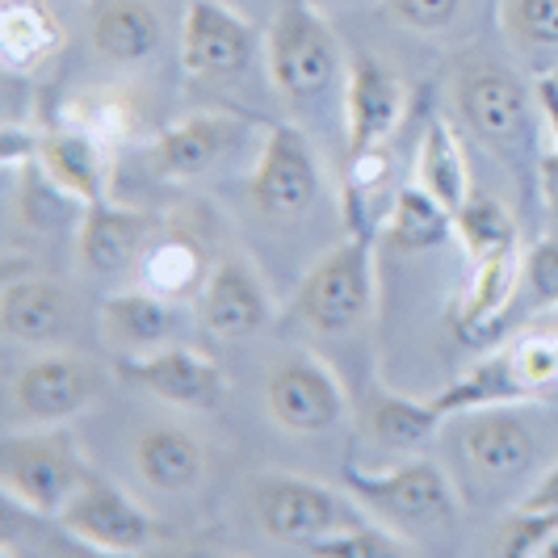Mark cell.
I'll return each mask as SVG.
<instances>
[{"label":"cell","instance_id":"35","mask_svg":"<svg viewBox=\"0 0 558 558\" xmlns=\"http://www.w3.org/2000/svg\"><path fill=\"white\" fill-rule=\"evenodd\" d=\"M521 290L530 311H558V240H542L525 252Z\"/></svg>","mask_w":558,"mask_h":558},{"label":"cell","instance_id":"27","mask_svg":"<svg viewBox=\"0 0 558 558\" xmlns=\"http://www.w3.org/2000/svg\"><path fill=\"white\" fill-rule=\"evenodd\" d=\"M453 235V215L428 190L408 185L395 194V206L383 223V244H391L399 252H424L446 244Z\"/></svg>","mask_w":558,"mask_h":558},{"label":"cell","instance_id":"5","mask_svg":"<svg viewBox=\"0 0 558 558\" xmlns=\"http://www.w3.org/2000/svg\"><path fill=\"white\" fill-rule=\"evenodd\" d=\"M265 51H269V81L294 106L324 97L340 72V43L311 0H290L281 9Z\"/></svg>","mask_w":558,"mask_h":558},{"label":"cell","instance_id":"44","mask_svg":"<svg viewBox=\"0 0 558 558\" xmlns=\"http://www.w3.org/2000/svg\"><path fill=\"white\" fill-rule=\"evenodd\" d=\"M550 324H558V315H555V319H550Z\"/></svg>","mask_w":558,"mask_h":558},{"label":"cell","instance_id":"25","mask_svg":"<svg viewBox=\"0 0 558 558\" xmlns=\"http://www.w3.org/2000/svg\"><path fill=\"white\" fill-rule=\"evenodd\" d=\"M416 185L437 197L449 215H458V210H462V202L471 197V168H466V151H462L458 135H453V126L441 122V118H437V122H428V131H424V140H420Z\"/></svg>","mask_w":558,"mask_h":558},{"label":"cell","instance_id":"39","mask_svg":"<svg viewBox=\"0 0 558 558\" xmlns=\"http://www.w3.org/2000/svg\"><path fill=\"white\" fill-rule=\"evenodd\" d=\"M546 194H550V215H555V223H558V177L546 181Z\"/></svg>","mask_w":558,"mask_h":558},{"label":"cell","instance_id":"20","mask_svg":"<svg viewBox=\"0 0 558 558\" xmlns=\"http://www.w3.org/2000/svg\"><path fill=\"white\" fill-rule=\"evenodd\" d=\"M135 471L147 487L168 496L194 492L206 475V446L181 424H151L135 441Z\"/></svg>","mask_w":558,"mask_h":558},{"label":"cell","instance_id":"11","mask_svg":"<svg viewBox=\"0 0 558 558\" xmlns=\"http://www.w3.org/2000/svg\"><path fill=\"white\" fill-rule=\"evenodd\" d=\"M122 378H131L135 387L156 395L168 408H185V412H210L223 399V374L206 353H197L190 344H160L151 353H131L118 365Z\"/></svg>","mask_w":558,"mask_h":558},{"label":"cell","instance_id":"6","mask_svg":"<svg viewBox=\"0 0 558 558\" xmlns=\"http://www.w3.org/2000/svg\"><path fill=\"white\" fill-rule=\"evenodd\" d=\"M453 106L462 126L496 156L521 151L533 135L530 88L500 63H471L458 72Z\"/></svg>","mask_w":558,"mask_h":558},{"label":"cell","instance_id":"30","mask_svg":"<svg viewBox=\"0 0 558 558\" xmlns=\"http://www.w3.org/2000/svg\"><path fill=\"white\" fill-rule=\"evenodd\" d=\"M143 274V286H151L156 294H165V299H185L190 290L202 286V256L190 240H177V235H168L160 244H151L147 256H143L140 265Z\"/></svg>","mask_w":558,"mask_h":558},{"label":"cell","instance_id":"4","mask_svg":"<svg viewBox=\"0 0 558 558\" xmlns=\"http://www.w3.org/2000/svg\"><path fill=\"white\" fill-rule=\"evenodd\" d=\"M248 504L265 537L303 550L349 525H362V504H349L340 492L303 475H256Z\"/></svg>","mask_w":558,"mask_h":558},{"label":"cell","instance_id":"12","mask_svg":"<svg viewBox=\"0 0 558 558\" xmlns=\"http://www.w3.org/2000/svg\"><path fill=\"white\" fill-rule=\"evenodd\" d=\"M269 294L265 281L252 269L248 256L227 252L215 260V269L202 281V299H197V319L202 328L219 340H244L256 336L269 324Z\"/></svg>","mask_w":558,"mask_h":558},{"label":"cell","instance_id":"24","mask_svg":"<svg viewBox=\"0 0 558 558\" xmlns=\"http://www.w3.org/2000/svg\"><path fill=\"white\" fill-rule=\"evenodd\" d=\"M533 399V391L525 387L521 369H517V353H512V340L487 353L483 362H475L458 383H449L446 391L437 395V412L453 416V412H478V408H500V403H525Z\"/></svg>","mask_w":558,"mask_h":558},{"label":"cell","instance_id":"15","mask_svg":"<svg viewBox=\"0 0 558 558\" xmlns=\"http://www.w3.org/2000/svg\"><path fill=\"white\" fill-rule=\"evenodd\" d=\"M517 403H500V408H478L475 420L462 424L458 433V449L466 471H475L478 478H512L521 475L537 458V437L530 433V424L512 412Z\"/></svg>","mask_w":558,"mask_h":558},{"label":"cell","instance_id":"21","mask_svg":"<svg viewBox=\"0 0 558 558\" xmlns=\"http://www.w3.org/2000/svg\"><path fill=\"white\" fill-rule=\"evenodd\" d=\"M172 332H177V303L156 294L151 286L118 290L101 303V336L122 353H151L168 344Z\"/></svg>","mask_w":558,"mask_h":558},{"label":"cell","instance_id":"28","mask_svg":"<svg viewBox=\"0 0 558 558\" xmlns=\"http://www.w3.org/2000/svg\"><path fill=\"white\" fill-rule=\"evenodd\" d=\"M365 433L369 441L383 449H416L424 446L437 424H441V412L437 403H420V399H403V395H374L365 403Z\"/></svg>","mask_w":558,"mask_h":558},{"label":"cell","instance_id":"10","mask_svg":"<svg viewBox=\"0 0 558 558\" xmlns=\"http://www.w3.org/2000/svg\"><path fill=\"white\" fill-rule=\"evenodd\" d=\"M101 365L76 353H51L13 378V403L34 424H68L101 395Z\"/></svg>","mask_w":558,"mask_h":558},{"label":"cell","instance_id":"14","mask_svg":"<svg viewBox=\"0 0 558 558\" xmlns=\"http://www.w3.org/2000/svg\"><path fill=\"white\" fill-rule=\"evenodd\" d=\"M399 113H403V93H399L391 72L378 59L353 56L349 76H344V147H349V160L383 147V140L399 122Z\"/></svg>","mask_w":558,"mask_h":558},{"label":"cell","instance_id":"26","mask_svg":"<svg viewBox=\"0 0 558 558\" xmlns=\"http://www.w3.org/2000/svg\"><path fill=\"white\" fill-rule=\"evenodd\" d=\"M59 47V22L43 0H9L0 9V59L13 72H29Z\"/></svg>","mask_w":558,"mask_h":558},{"label":"cell","instance_id":"7","mask_svg":"<svg viewBox=\"0 0 558 558\" xmlns=\"http://www.w3.org/2000/svg\"><path fill=\"white\" fill-rule=\"evenodd\" d=\"M252 202L265 219L274 223H294L303 219L315 194H319V160L311 151L307 135L299 126H274L265 143H260V156L252 168Z\"/></svg>","mask_w":558,"mask_h":558},{"label":"cell","instance_id":"42","mask_svg":"<svg viewBox=\"0 0 558 558\" xmlns=\"http://www.w3.org/2000/svg\"><path fill=\"white\" fill-rule=\"evenodd\" d=\"M311 4H315V9H324V4H336V0H311Z\"/></svg>","mask_w":558,"mask_h":558},{"label":"cell","instance_id":"2","mask_svg":"<svg viewBox=\"0 0 558 558\" xmlns=\"http://www.w3.org/2000/svg\"><path fill=\"white\" fill-rule=\"evenodd\" d=\"M344 492L353 500L378 512L391 530L420 533V530H446L458 517V492L437 462H399L391 471H357L344 466Z\"/></svg>","mask_w":558,"mask_h":558},{"label":"cell","instance_id":"19","mask_svg":"<svg viewBox=\"0 0 558 558\" xmlns=\"http://www.w3.org/2000/svg\"><path fill=\"white\" fill-rule=\"evenodd\" d=\"M106 151H110V143L97 140L93 131H84L76 122L38 140L43 172L81 206L106 202Z\"/></svg>","mask_w":558,"mask_h":558},{"label":"cell","instance_id":"18","mask_svg":"<svg viewBox=\"0 0 558 558\" xmlns=\"http://www.w3.org/2000/svg\"><path fill=\"white\" fill-rule=\"evenodd\" d=\"M521 265H525V256L517 248L478 256L458 303H453V328L462 340H478V336H492L500 328L504 315L517 303V290H521Z\"/></svg>","mask_w":558,"mask_h":558},{"label":"cell","instance_id":"31","mask_svg":"<svg viewBox=\"0 0 558 558\" xmlns=\"http://www.w3.org/2000/svg\"><path fill=\"white\" fill-rule=\"evenodd\" d=\"M500 26L521 56H558V0H504Z\"/></svg>","mask_w":558,"mask_h":558},{"label":"cell","instance_id":"9","mask_svg":"<svg viewBox=\"0 0 558 558\" xmlns=\"http://www.w3.org/2000/svg\"><path fill=\"white\" fill-rule=\"evenodd\" d=\"M63 530L72 533L88 550H106V555H140L156 542V525L135 500H126L110 478L93 475L76 487V496L63 504L56 517Z\"/></svg>","mask_w":558,"mask_h":558},{"label":"cell","instance_id":"43","mask_svg":"<svg viewBox=\"0 0 558 558\" xmlns=\"http://www.w3.org/2000/svg\"><path fill=\"white\" fill-rule=\"evenodd\" d=\"M550 81H555V84H558V63H555V72H550Z\"/></svg>","mask_w":558,"mask_h":558},{"label":"cell","instance_id":"40","mask_svg":"<svg viewBox=\"0 0 558 558\" xmlns=\"http://www.w3.org/2000/svg\"><path fill=\"white\" fill-rule=\"evenodd\" d=\"M542 558H558V530H555V537L546 542V550H542Z\"/></svg>","mask_w":558,"mask_h":558},{"label":"cell","instance_id":"13","mask_svg":"<svg viewBox=\"0 0 558 558\" xmlns=\"http://www.w3.org/2000/svg\"><path fill=\"white\" fill-rule=\"evenodd\" d=\"M256 51V29L227 9L223 0H194L181 22V68L190 76L215 81V76H235L248 68Z\"/></svg>","mask_w":558,"mask_h":558},{"label":"cell","instance_id":"38","mask_svg":"<svg viewBox=\"0 0 558 558\" xmlns=\"http://www.w3.org/2000/svg\"><path fill=\"white\" fill-rule=\"evenodd\" d=\"M525 508H555V512H558V466H550V475L533 487L530 500H525Z\"/></svg>","mask_w":558,"mask_h":558},{"label":"cell","instance_id":"8","mask_svg":"<svg viewBox=\"0 0 558 558\" xmlns=\"http://www.w3.org/2000/svg\"><path fill=\"white\" fill-rule=\"evenodd\" d=\"M265 408L274 424L290 433H328L344 420V387L328 365L311 353H286L265 378Z\"/></svg>","mask_w":558,"mask_h":558},{"label":"cell","instance_id":"41","mask_svg":"<svg viewBox=\"0 0 558 558\" xmlns=\"http://www.w3.org/2000/svg\"><path fill=\"white\" fill-rule=\"evenodd\" d=\"M537 328H546V332H550V340H555V353H558V324H537Z\"/></svg>","mask_w":558,"mask_h":558},{"label":"cell","instance_id":"34","mask_svg":"<svg viewBox=\"0 0 558 558\" xmlns=\"http://www.w3.org/2000/svg\"><path fill=\"white\" fill-rule=\"evenodd\" d=\"M512 353H517V369L525 378V387L533 391V399L558 387V353L555 340L546 328H533L521 340H512Z\"/></svg>","mask_w":558,"mask_h":558},{"label":"cell","instance_id":"23","mask_svg":"<svg viewBox=\"0 0 558 558\" xmlns=\"http://www.w3.org/2000/svg\"><path fill=\"white\" fill-rule=\"evenodd\" d=\"M93 51L113 68H140L160 51V17L147 0H106L93 17Z\"/></svg>","mask_w":558,"mask_h":558},{"label":"cell","instance_id":"37","mask_svg":"<svg viewBox=\"0 0 558 558\" xmlns=\"http://www.w3.org/2000/svg\"><path fill=\"white\" fill-rule=\"evenodd\" d=\"M537 110H542L546 126H550V140H555V151H550V160L542 165V172H546V181H555L558 177V84L550 81V76L537 81Z\"/></svg>","mask_w":558,"mask_h":558},{"label":"cell","instance_id":"36","mask_svg":"<svg viewBox=\"0 0 558 558\" xmlns=\"http://www.w3.org/2000/svg\"><path fill=\"white\" fill-rule=\"evenodd\" d=\"M391 13L395 26L420 29V34H437V29L453 26L462 0H383Z\"/></svg>","mask_w":558,"mask_h":558},{"label":"cell","instance_id":"29","mask_svg":"<svg viewBox=\"0 0 558 558\" xmlns=\"http://www.w3.org/2000/svg\"><path fill=\"white\" fill-rule=\"evenodd\" d=\"M453 235L462 240V248L471 252V260L492 256V252L517 248V219L492 194H471L462 202V210L453 215Z\"/></svg>","mask_w":558,"mask_h":558},{"label":"cell","instance_id":"3","mask_svg":"<svg viewBox=\"0 0 558 558\" xmlns=\"http://www.w3.org/2000/svg\"><path fill=\"white\" fill-rule=\"evenodd\" d=\"M374 311V260L369 235L353 231L328 248L294 294V315L319 336H344Z\"/></svg>","mask_w":558,"mask_h":558},{"label":"cell","instance_id":"16","mask_svg":"<svg viewBox=\"0 0 558 558\" xmlns=\"http://www.w3.org/2000/svg\"><path fill=\"white\" fill-rule=\"evenodd\" d=\"M156 223L143 210H126V206H110V202H93L81 215V235H76V252L88 274L113 278L131 265H143V256L151 248Z\"/></svg>","mask_w":558,"mask_h":558},{"label":"cell","instance_id":"1","mask_svg":"<svg viewBox=\"0 0 558 558\" xmlns=\"http://www.w3.org/2000/svg\"><path fill=\"white\" fill-rule=\"evenodd\" d=\"M84 478L88 466L81 449L59 424H43L34 433H9L0 441V487L34 517H59Z\"/></svg>","mask_w":558,"mask_h":558},{"label":"cell","instance_id":"32","mask_svg":"<svg viewBox=\"0 0 558 558\" xmlns=\"http://www.w3.org/2000/svg\"><path fill=\"white\" fill-rule=\"evenodd\" d=\"M307 555L315 558H395V555H412L408 537L395 530H378V525H349V530L332 533L324 542L307 546Z\"/></svg>","mask_w":558,"mask_h":558},{"label":"cell","instance_id":"17","mask_svg":"<svg viewBox=\"0 0 558 558\" xmlns=\"http://www.w3.org/2000/svg\"><path fill=\"white\" fill-rule=\"evenodd\" d=\"M76 319L81 307L59 281L22 278L9 281L0 294V328L22 344H56L68 332H76Z\"/></svg>","mask_w":558,"mask_h":558},{"label":"cell","instance_id":"22","mask_svg":"<svg viewBox=\"0 0 558 558\" xmlns=\"http://www.w3.org/2000/svg\"><path fill=\"white\" fill-rule=\"evenodd\" d=\"M240 140V122L227 118V113H194L177 126H168L165 135L156 140L151 156H156V168L165 177H202L206 168H215V160L223 156L231 143Z\"/></svg>","mask_w":558,"mask_h":558},{"label":"cell","instance_id":"33","mask_svg":"<svg viewBox=\"0 0 558 558\" xmlns=\"http://www.w3.org/2000/svg\"><path fill=\"white\" fill-rule=\"evenodd\" d=\"M555 530H558L555 508H525V504H521V508L500 525V533H496V555H504V558L542 555L546 542L555 537Z\"/></svg>","mask_w":558,"mask_h":558}]
</instances>
